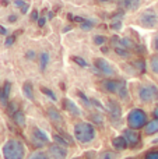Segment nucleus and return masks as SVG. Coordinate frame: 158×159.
<instances>
[{
  "label": "nucleus",
  "instance_id": "nucleus-47",
  "mask_svg": "<svg viewBox=\"0 0 158 159\" xmlns=\"http://www.w3.org/2000/svg\"><path fill=\"white\" fill-rule=\"evenodd\" d=\"M154 119H158V105H157V106H156V109H154Z\"/></svg>",
  "mask_w": 158,
  "mask_h": 159
},
{
  "label": "nucleus",
  "instance_id": "nucleus-20",
  "mask_svg": "<svg viewBox=\"0 0 158 159\" xmlns=\"http://www.w3.org/2000/svg\"><path fill=\"white\" fill-rule=\"evenodd\" d=\"M123 7L126 10H137L140 7V0H123Z\"/></svg>",
  "mask_w": 158,
  "mask_h": 159
},
{
  "label": "nucleus",
  "instance_id": "nucleus-9",
  "mask_svg": "<svg viewBox=\"0 0 158 159\" xmlns=\"http://www.w3.org/2000/svg\"><path fill=\"white\" fill-rule=\"evenodd\" d=\"M106 110H108V113L111 115V119L112 120H119L120 116H122V107H120V105L116 101H108V103H106Z\"/></svg>",
  "mask_w": 158,
  "mask_h": 159
},
{
  "label": "nucleus",
  "instance_id": "nucleus-50",
  "mask_svg": "<svg viewBox=\"0 0 158 159\" xmlns=\"http://www.w3.org/2000/svg\"><path fill=\"white\" fill-rule=\"evenodd\" d=\"M73 159H78V158H73Z\"/></svg>",
  "mask_w": 158,
  "mask_h": 159
},
{
  "label": "nucleus",
  "instance_id": "nucleus-19",
  "mask_svg": "<svg viewBox=\"0 0 158 159\" xmlns=\"http://www.w3.org/2000/svg\"><path fill=\"white\" fill-rule=\"evenodd\" d=\"M11 117H13V121L18 127H24L25 126V115H24V112H22V110H17L16 113H13V115H11Z\"/></svg>",
  "mask_w": 158,
  "mask_h": 159
},
{
  "label": "nucleus",
  "instance_id": "nucleus-32",
  "mask_svg": "<svg viewBox=\"0 0 158 159\" xmlns=\"http://www.w3.org/2000/svg\"><path fill=\"white\" fill-rule=\"evenodd\" d=\"M91 120L94 121V123H97V124H101V126L104 124V119H102V116L101 115H91Z\"/></svg>",
  "mask_w": 158,
  "mask_h": 159
},
{
  "label": "nucleus",
  "instance_id": "nucleus-48",
  "mask_svg": "<svg viewBox=\"0 0 158 159\" xmlns=\"http://www.w3.org/2000/svg\"><path fill=\"white\" fill-rule=\"evenodd\" d=\"M2 4L3 6H7L8 4V0H2Z\"/></svg>",
  "mask_w": 158,
  "mask_h": 159
},
{
  "label": "nucleus",
  "instance_id": "nucleus-18",
  "mask_svg": "<svg viewBox=\"0 0 158 159\" xmlns=\"http://www.w3.org/2000/svg\"><path fill=\"white\" fill-rule=\"evenodd\" d=\"M119 98L125 99V101H129V91H128V85L123 80H119V88H118V93Z\"/></svg>",
  "mask_w": 158,
  "mask_h": 159
},
{
  "label": "nucleus",
  "instance_id": "nucleus-13",
  "mask_svg": "<svg viewBox=\"0 0 158 159\" xmlns=\"http://www.w3.org/2000/svg\"><path fill=\"white\" fill-rule=\"evenodd\" d=\"M63 106H64V109H66L72 116H76V117H77V116H80V115H81L80 107H78L77 105H76L74 102L72 101V99L64 98V99H63Z\"/></svg>",
  "mask_w": 158,
  "mask_h": 159
},
{
  "label": "nucleus",
  "instance_id": "nucleus-3",
  "mask_svg": "<svg viewBox=\"0 0 158 159\" xmlns=\"http://www.w3.org/2000/svg\"><path fill=\"white\" fill-rule=\"evenodd\" d=\"M147 124V113L143 109H132L128 115V126L129 129L133 130H139V129H144Z\"/></svg>",
  "mask_w": 158,
  "mask_h": 159
},
{
  "label": "nucleus",
  "instance_id": "nucleus-24",
  "mask_svg": "<svg viewBox=\"0 0 158 159\" xmlns=\"http://www.w3.org/2000/svg\"><path fill=\"white\" fill-rule=\"evenodd\" d=\"M118 154L114 151H104L98 155V159H116Z\"/></svg>",
  "mask_w": 158,
  "mask_h": 159
},
{
  "label": "nucleus",
  "instance_id": "nucleus-23",
  "mask_svg": "<svg viewBox=\"0 0 158 159\" xmlns=\"http://www.w3.org/2000/svg\"><path fill=\"white\" fill-rule=\"evenodd\" d=\"M133 66H134V69H136L139 73H142V74L146 71V61L143 60V59H137V60H134Z\"/></svg>",
  "mask_w": 158,
  "mask_h": 159
},
{
  "label": "nucleus",
  "instance_id": "nucleus-45",
  "mask_svg": "<svg viewBox=\"0 0 158 159\" xmlns=\"http://www.w3.org/2000/svg\"><path fill=\"white\" fill-rule=\"evenodd\" d=\"M154 49H156L157 52H158V35L156 36V38H154Z\"/></svg>",
  "mask_w": 158,
  "mask_h": 159
},
{
  "label": "nucleus",
  "instance_id": "nucleus-25",
  "mask_svg": "<svg viewBox=\"0 0 158 159\" xmlns=\"http://www.w3.org/2000/svg\"><path fill=\"white\" fill-rule=\"evenodd\" d=\"M41 92L44 93V95H46L48 98L50 99V101H58V96H56V93L53 92L52 89H49V88H46V87H42V88H41Z\"/></svg>",
  "mask_w": 158,
  "mask_h": 159
},
{
  "label": "nucleus",
  "instance_id": "nucleus-7",
  "mask_svg": "<svg viewBox=\"0 0 158 159\" xmlns=\"http://www.w3.org/2000/svg\"><path fill=\"white\" fill-rule=\"evenodd\" d=\"M123 137L126 138L129 147H132V148L139 147L140 145V141H142L140 133L137 131V130H133V129H126L125 131H123Z\"/></svg>",
  "mask_w": 158,
  "mask_h": 159
},
{
  "label": "nucleus",
  "instance_id": "nucleus-36",
  "mask_svg": "<svg viewBox=\"0 0 158 159\" xmlns=\"http://www.w3.org/2000/svg\"><path fill=\"white\" fill-rule=\"evenodd\" d=\"M120 27H122V21H120V20H116V21H112V24H111V28H112V30L118 31V30H120Z\"/></svg>",
  "mask_w": 158,
  "mask_h": 159
},
{
  "label": "nucleus",
  "instance_id": "nucleus-40",
  "mask_svg": "<svg viewBox=\"0 0 158 159\" xmlns=\"http://www.w3.org/2000/svg\"><path fill=\"white\" fill-rule=\"evenodd\" d=\"M31 20H32V21H38L39 20V14H38V10H32L31 11Z\"/></svg>",
  "mask_w": 158,
  "mask_h": 159
},
{
  "label": "nucleus",
  "instance_id": "nucleus-26",
  "mask_svg": "<svg viewBox=\"0 0 158 159\" xmlns=\"http://www.w3.org/2000/svg\"><path fill=\"white\" fill-rule=\"evenodd\" d=\"M14 4H16L17 7L20 8V10H21L22 14L27 13V11H28V7H30V6H28V3L24 2V0H14Z\"/></svg>",
  "mask_w": 158,
  "mask_h": 159
},
{
  "label": "nucleus",
  "instance_id": "nucleus-14",
  "mask_svg": "<svg viewBox=\"0 0 158 159\" xmlns=\"http://www.w3.org/2000/svg\"><path fill=\"white\" fill-rule=\"evenodd\" d=\"M112 145H114V148L118 149V151H125L129 147V144L123 135H119V137H115L114 140H112Z\"/></svg>",
  "mask_w": 158,
  "mask_h": 159
},
{
  "label": "nucleus",
  "instance_id": "nucleus-37",
  "mask_svg": "<svg viewBox=\"0 0 158 159\" xmlns=\"http://www.w3.org/2000/svg\"><path fill=\"white\" fill-rule=\"evenodd\" d=\"M14 42H16V35H11V36H7L6 38V46H11V45H14Z\"/></svg>",
  "mask_w": 158,
  "mask_h": 159
},
{
  "label": "nucleus",
  "instance_id": "nucleus-49",
  "mask_svg": "<svg viewBox=\"0 0 158 159\" xmlns=\"http://www.w3.org/2000/svg\"><path fill=\"white\" fill-rule=\"evenodd\" d=\"M100 2H108V0H100Z\"/></svg>",
  "mask_w": 158,
  "mask_h": 159
},
{
  "label": "nucleus",
  "instance_id": "nucleus-16",
  "mask_svg": "<svg viewBox=\"0 0 158 159\" xmlns=\"http://www.w3.org/2000/svg\"><path fill=\"white\" fill-rule=\"evenodd\" d=\"M144 133L146 135H153L158 133V119H153L151 121H148L144 127Z\"/></svg>",
  "mask_w": 158,
  "mask_h": 159
},
{
  "label": "nucleus",
  "instance_id": "nucleus-17",
  "mask_svg": "<svg viewBox=\"0 0 158 159\" xmlns=\"http://www.w3.org/2000/svg\"><path fill=\"white\" fill-rule=\"evenodd\" d=\"M46 115L53 123H62V121H63V117H62L60 112H59L58 109H55V107H49L48 112H46Z\"/></svg>",
  "mask_w": 158,
  "mask_h": 159
},
{
  "label": "nucleus",
  "instance_id": "nucleus-41",
  "mask_svg": "<svg viewBox=\"0 0 158 159\" xmlns=\"http://www.w3.org/2000/svg\"><path fill=\"white\" fill-rule=\"evenodd\" d=\"M25 57H27L28 60H32V59L36 57V55H35V52H32V50H28V52H27V56H25Z\"/></svg>",
  "mask_w": 158,
  "mask_h": 159
},
{
  "label": "nucleus",
  "instance_id": "nucleus-33",
  "mask_svg": "<svg viewBox=\"0 0 158 159\" xmlns=\"http://www.w3.org/2000/svg\"><path fill=\"white\" fill-rule=\"evenodd\" d=\"M77 95L80 96V98H81V101H83L84 103H86V105H88V106H91V101H90V98H87V96L84 95V92H81V91H78V92H77Z\"/></svg>",
  "mask_w": 158,
  "mask_h": 159
},
{
  "label": "nucleus",
  "instance_id": "nucleus-10",
  "mask_svg": "<svg viewBox=\"0 0 158 159\" xmlns=\"http://www.w3.org/2000/svg\"><path fill=\"white\" fill-rule=\"evenodd\" d=\"M49 155L55 159H66L67 149L66 147H62L59 144H52V145H49Z\"/></svg>",
  "mask_w": 158,
  "mask_h": 159
},
{
  "label": "nucleus",
  "instance_id": "nucleus-28",
  "mask_svg": "<svg viewBox=\"0 0 158 159\" xmlns=\"http://www.w3.org/2000/svg\"><path fill=\"white\" fill-rule=\"evenodd\" d=\"M28 159H49V157H48V154H45L44 151H36Z\"/></svg>",
  "mask_w": 158,
  "mask_h": 159
},
{
  "label": "nucleus",
  "instance_id": "nucleus-46",
  "mask_svg": "<svg viewBox=\"0 0 158 159\" xmlns=\"http://www.w3.org/2000/svg\"><path fill=\"white\" fill-rule=\"evenodd\" d=\"M94 155H95V152H87V154H86V158H87V159H92V158H94Z\"/></svg>",
  "mask_w": 158,
  "mask_h": 159
},
{
  "label": "nucleus",
  "instance_id": "nucleus-6",
  "mask_svg": "<svg viewBox=\"0 0 158 159\" xmlns=\"http://www.w3.org/2000/svg\"><path fill=\"white\" fill-rule=\"evenodd\" d=\"M95 69L100 71V74L108 75V77H114L116 75V70L109 61H106L105 59H95Z\"/></svg>",
  "mask_w": 158,
  "mask_h": 159
},
{
  "label": "nucleus",
  "instance_id": "nucleus-44",
  "mask_svg": "<svg viewBox=\"0 0 158 159\" xmlns=\"http://www.w3.org/2000/svg\"><path fill=\"white\" fill-rule=\"evenodd\" d=\"M0 35H7V30L3 25H0Z\"/></svg>",
  "mask_w": 158,
  "mask_h": 159
},
{
  "label": "nucleus",
  "instance_id": "nucleus-43",
  "mask_svg": "<svg viewBox=\"0 0 158 159\" xmlns=\"http://www.w3.org/2000/svg\"><path fill=\"white\" fill-rule=\"evenodd\" d=\"M17 21V16H14V14H11V16H8V22H16Z\"/></svg>",
  "mask_w": 158,
  "mask_h": 159
},
{
  "label": "nucleus",
  "instance_id": "nucleus-38",
  "mask_svg": "<svg viewBox=\"0 0 158 159\" xmlns=\"http://www.w3.org/2000/svg\"><path fill=\"white\" fill-rule=\"evenodd\" d=\"M90 101H91V105H92V106H95V107H98V109L104 110V106L100 103V102L97 101V99H94V98H90Z\"/></svg>",
  "mask_w": 158,
  "mask_h": 159
},
{
  "label": "nucleus",
  "instance_id": "nucleus-4",
  "mask_svg": "<svg viewBox=\"0 0 158 159\" xmlns=\"http://www.w3.org/2000/svg\"><path fill=\"white\" fill-rule=\"evenodd\" d=\"M139 98L143 103H150L158 99V88L154 85H143L139 89Z\"/></svg>",
  "mask_w": 158,
  "mask_h": 159
},
{
  "label": "nucleus",
  "instance_id": "nucleus-31",
  "mask_svg": "<svg viewBox=\"0 0 158 159\" xmlns=\"http://www.w3.org/2000/svg\"><path fill=\"white\" fill-rule=\"evenodd\" d=\"M105 42H106V38H105V36H102V35H97L94 38V43L98 45V46H102V45H105Z\"/></svg>",
  "mask_w": 158,
  "mask_h": 159
},
{
  "label": "nucleus",
  "instance_id": "nucleus-35",
  "mask_svg": "<svg viewBox=\"0 0 158 159\" xmlns=\"http://www.w3.org/2000/svg\"><path fill=\"white\" fill-rule=\"evenodd\" d=\"M17 110H20V109L17 107V103H16V102H11V103H8V113H10V115L16 113Z\"/></svg>",
  "mask_w": 158,
  "mask_h": 159
},
{
  "label": "nucleus",
  "instance_id": "nucleus-21",
  "mask_svg": "<svg viewBox=\"0 0 158 159\" xmlns=\"http://www.w3.org/2000/svg\"><path fill=\"white\" fill-rule=\"evenodd\" d=\"M22 91H24V95L27 96L28 99L34 101V88L31 85V82H25L24 87H22Z\"/></svg>",
  "mask_w": 158,
  "mask_h": 159
},
{
  "label": "nucleus",
  "instance_id": "nucleus-5",
  "mask_svg": "<svg viewBox=\"0 0 158 159\" xmlns=\"http://www.w3.org/2000/svg\"><path fill=\"white\" fill-rule=\"evenodd\" d=\"M31 140H32V144L35 147H44V145H48L49 144V137L48 134L41 130L39 127H34L32 129V133H31Z\"/></svg>",
  "mask_w": 158,
  "mask_h": 159
},
{
  "label": "nucleus",
  "instance_id": "nucleus-39",
  "mask_svg": "<svg viewBox=\"0 0 158 159\" xmlns=\"http://www.w3.org/2000/svg\"><path fill=\"white\" fill-rule=\"evenodd\" d=\"M146 159H158V151L148 152V154L146 155Z\"/></svg>",
  "mask_w": 158,
  "mask_h": 159
},
{
  "label": "nucleus",
  "instance_id": "nucleus-27",
  "mask_svg": "<svg viewBox=\"0 0 158 159\" xmlns=\"http://www.w3.org/2000/svg\"><path fill=\"white\" fill-rule=\"evenodd\" d=\"M150 67H151V70H153L154 74H158V55L151 56V59H150Z\"/></svg>",
  "mask_w": 158,
  "mask_h": 159
},
{
  "label": "nucleus",
  "instance_id": "nucleus-29",
  "mask_svg": "<svg viewBox=\"0 0 158 159\" xmlns=\"http://www.w3.org/2000/svg\"><path fill=\"white\" fill-rule=\"evenodd\" d=\"M72 60L74 61L76 64H78V66H80V67H84V69H86V67H88V64H87V61L84 60L83 57H80V56H73V57H72Z\"/></svg>",
  "mask_w": 158,
  "mask_h": 159
},
{
  "label": "nucleus",
  "instance_id": "nucleus-1",
  "mask_svg": "<svg viewBox=\"0 0 158 159\" xmlns=\"http://www.w3.org/2000/svg\"><path fill=\"white\" fill-rule=\"evenodd\" d=\"M2 154L4 159H24L25 145L20 140H17V138H10L3 145Z\"/></svg>",
  "mask_w": 158,
  "mask_h": 159
},
{
  "label": "nucleus",
  "instance_id": "nucleus-8",
  "mask_svg": "<svg viewBox=\"0 0 158 159\" xmlns=\"http://www.w3.org/2000/svg\"><path fill=\"white\" fill-rule=\"evenodd\" d=\"M140 22L146 28H154L157 25V16L153 10H146L140 17Z\"/></svg>",
  "mask_w": 158,
  "mask_h": 159
},
{
  "label": "nucleus",
  "instance_id": "nucleus-30",
  "mask_svg": "<svg viewBox=\"0 0 158 159\" xmlns=\"http://www.w3.org/2000/svg\"><path fill=\"white\" fill-rule=\"evenodd\" d=\"M115 52H116L120 57H128L129 56V50H126L125 48H122V46H115Z\"/></svg>",
  "mask_w": 158,
  "mask_h": 159
},
{
  "label": "nucleus",
  "instance_id": "nucleus-2",
  "mask_svg": "<svg viewBox=\"0 0 158 159\" xmlns=\"http://www.w3.org/2000/svg\"><path fill=\"white\" fill-rule=\"evenodd\" d=\"M97 135L95 127L88 121H80V123L74 124V138L80 144H88Z\"/></svg>",
  "mask_w": 158,
  "mask_h": 159
},
{
  "label": "nucleus",
  "instance_id": "nucleus-42",
  "mask_svg": "<svg viewBox=\"0 0 158 159\" xmlns=\"http://www.w3.org/2000/svg\"><path fill=\"white\" fill-rule=\"evenodd\" d=\"M45 24H46V17H39V20H38V25H39V27H44Z\"/></svg>",
  "mask_w": 158,
  "mask_h": 159
},
{
  "label": "nucleus",
  "instance_id": "nucleus-34",
  "mask_svg": "<svg viewBox=\"0 0 158 159\" xmlns=\"http://www.w3.org/2000/svg\"><path fill=\"white\" fill-rule=\"evenodd\" d=\"M92 27H94V22L90 21V20H86L84 22H81V28L83 30H91Z\"/></svg>",
  "mask_w": 158,
  "mask_h": 159
},
{
  "label": "nucleus",
  "instance_id": "nucleus-22",
  "mask_svg": "<svg viewBox=\"0 0 158 159\" xmlns=\"http://www.w3.org/2000/svg\"><path fill=\"white\" fill-rule=\"evenodd\" d=\"M48 63H49V53L42 52L41 55H39V66H41V70L46 69Z\"/></svg>",
  "mask_w": 158,
  "mask_h": 159
},
{
  "label": "nucleus",
  "instance_id": "nucleus-11",
  "mask_svg": "<svg viewBox=\"0 0 158 159\" xmlns=\"http://www.w3.org/2000/svg\"><path fill=\"white\" fill-rule=\"evenodd\" d=\"M53 141H55V144H59V145H62V147L73 145V140L70 138V135H67L66 133H63V131L55 133V134H53Z\"/></svg>",
  "mask_w": 158,
  "mask_h": 159
},
{
  "label": "nucleus",
  "instance_id": "nucleus-15",
  "mask_svg": "<svg viewBox=\"0 0 158 159\" xmlns=\"http://www.w3.org/2000/svg\"><path fill=\"white\" fill-rule=\"evenodd\" d=\"M10 91H11V84L8 81H6L3 88H0V102H2L3 105L7 103L8 96H10Z\"/></svg>",
  "mask_w": 158,
  "mask_h": 159
},
{
  "label": "nucleus",
  "instance_id": "nucleus-12",
  "mask_svg": "<svg viewBox=\"0 0 158 159\" xmlns=\"http://www.w3.org/2000/svg\"><path fill=\"white\" fill-rule=\"evenodd\" d=\"M102 88L109 93H118V88H119V80H115V78H108V80H104L102 82Z\"/></svg>",
  "mask_w": 158,
  "mask_h": 159
}]
</instances>
